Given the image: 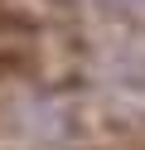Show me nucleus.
Masks as SVG:
<instances>
[{
  "label": "nucleus",
  "instance_id": "f257e3e1",
  "mask_svg": "<svg viewBox=\"0 0 145 150\" xmlns=\"http://www.w3.org/2000/svg\"><path fill=\"white\" fill-rule=\"evenodd\" d=\"M29 68H34V53L24 49V39H5L0 44V82L19 78V73H29Z\"/></svg>",
  "mask_w": 145,
  "mask_h": 150
}]
</instances>
